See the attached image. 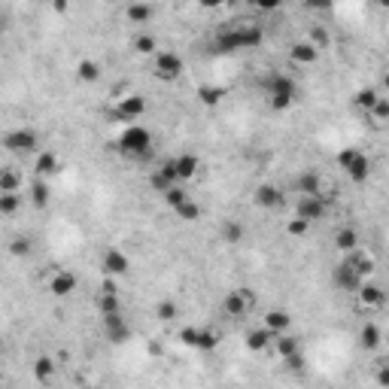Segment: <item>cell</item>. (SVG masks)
<instances>
[{"instance_id": "6da1fadb", "label": "cell", "mask_w": 389, "mask_h": 389, "mask_svg": "<svg viewBox=\"0 0 389 389\" xmlns=\"http://www.w3.org/2000/svg\"><path fill=\"white\" fill-rule=\"evenodd\" d=\"M265 43V30L256 21H231L219 28L213 37V55H238L247 49H258Z\"/></svg>"}, {"instance_id": "7a4b0ae2", "label": "cell", "mask_w": 389, "mask_h": 389, "mask_svg": "<svg viewBox=\"0 0 389 389\" xmlns=\"http://www.w3.org/2000/svg\"><path fill=\"white\" fill-rule=\"evenodd\" d=\"M262 91H265V101L274 113H286L292 110V104L298 101V82L292 79L283 70H271L262 76Z\"/></svg>"}, {"instance_id": "3957f363", "label": "cell", "mask_w": 389, "mask_h": 389, "mask_svg": "<svg viewBox=\"0 0 389 389\" xmlns=\"http://www.w3.org/2000/svg\"><path fill=\"white\" fill-rule=\"evenodd\" d=\"M155 149V140H152V131L137 122H128L125 128L116 137V152L122 158H131V162H146Z\"/></svg>"}, {"instance_id": "277c9868", "label": "cell", "mask_w": 389, "mask_h": 389, "mask_svg": "<svg viewBox=\"0 0 389 389\" xmlns=\"http://www.w3.org/2000/svg\"><path fill=\"white\" fill-rule=\"evenodd\" d=\"M152 73L162 82H177L180 76L186 73V61L173 49H158L155 55H152Z\"/></svg>"}, {"instance_id": "5b68a950", "label": "cell", "mask_w": 389, "mask_h": 389, "mask_svg": "<svg viewBox=\"0 0 389 389\" xmlns=\"http://www.w3.org/2000/svg\"><path fill=\"white\" fill-rule=\"evenodd\" d=\"M292 192L295 195H325V198H332V182L325 180L323 171H316V167H304V171L295 173Z\"/></svg>"}, {"instance_id": "8992f818", "label": "cell", "mask_w": 389, "mask_h": 389, "mask_svg": "<svg viewBox=\"0 0 389 389\" xmlns=\"http://www.w3.org/2000/svg\"><path fill=\"white\" fill-rule=\"evenodd\" d=\"M256 310V292L253 289H231L222 298V314L228 319H247Z\"/></svg>"}, {"instance_id": "52a82bcc", "label": "cell", "mask_w": 389, "mask_h": 389, "mask_svg": "<svg viewBox=\"0 0 389 389\" xmlns=\"http://www.w3.org/2000/svg\"><path fill=\"white\" fill-rule=\"evenodd\" d=\"M3 149L12 155H34L40 152V134L34 128H12L3 134Z\"/></svg>"}, {"instance_id": "ba28073f", "label": "cell", "mask_w": 389, "mask_h": 389, "mask_svg": "<svg viewBox=\"0 0 389 389\" xmlns=\"http://www.w3.org/2000/svg\"><path fill=\"white\" fill-rule=\"evenodd\" d=\"M295 216L307 219L310 225L329 216V198L325 195H298L295 198Z\"/></svg>"}, {"instance_id": "9c48e42d", "label": "cell", "mask_w": 389, "mask_h": 389, "mask_svg": "<svg viewBox=\"0 0 389 389\" xmlns=\"http://www.w3.org/2000/svg\"><path fill=\"white\" fill-rule=\"evenodd\" d=\"M180 341L192 350H201V353H213L219 347V332L207 329V325H189L180 332Z\"/></svg>"}, {"instance_id": "30bf717a", "label": "cell", "mask_w": 389, "mask_h": 389, "mask_svg": "<svg viewBox=\"0 0 389 389\" xmlns=\"http://www.w3.org/2000/svg\"><path fill=\"white\" fill-rule=\"evenodd\" d=\"M101 329H104V338L110 341V344H125V341H131V323H128L125 310H119V314H106L101 316Z\"/></svg>"}, {"instance_id": "8fae6325", "label": "cell", "mask_w": 389, "mask_h": 389, "mask_svg": "<svg viewBox=\"0 0 389 389\" xmlns=\"http://www.w3.org/2000/svg\"><path fill=\"white\" fill-rule=\"evenodd\" d=\"M332 283H334V289H338V292L356 295V292H359V286L365 283V280L359 277V274H356V268L347 262V258H341V262L332 268Z\"/></svg>"}, {"instance_id": "7c38bea8", "label": "cell", "mask_w": 389, "mask_h": 389, "mask_svg": "<svg viewBox=\"0 0 389 389\" xmlns=\"http://www.w3.org/2000/svg\"><path fill=\"white\" fill-rule=\"evenodd\" d=\"M116 277H106V283L101 286V292L95 295V310L97 316H106V314H119V310H125V304L119 298V289L113 283Z\"/></svg>"}, {"instance_id": "4fadbf2b", "label": "cell", "mask_w": 389, "mask_h": 389, "mask_svg": "<svg viewBox=\"0 0 389 389\" xmlns=\"http://www.w3.org/2000/svg\"><path fill=\"white\" fill-rule=\"evenodd\" d=\"M46 286H49V292L55 295V298H70L76 289H79V277L67 268H55L49 274V283Z\"/></svg>"}, {"instance_id": "5bb4252c", "label": "cell", "mask_w": 389, "mask_h": 389, "mask_svg": "<svg viewBox=\"0 0 389 389\" xmlns=\"http://www.w3.org/2000/svg\"><path fill=\"white\" fill-rule=\"evenodd\" d=\"M101 271L106 277H125L131 271V258H128V253H122L119 247H106L101 256Z\"/></svg>"}, {"instance_id": "9a60e30c", "label": "cell", "mask_w": 389, "mask_h": 389, "mask_svg": "<svg viewBox=\"0 0 389 389\" xmlns=\"http://www.w3.org/2000/svg\"><path fill=\"white\" fill-rule=\"evenodd\" d=\"M146 113H149V104H146V97L143 95H125L116 104V116L122 122H140Z\"/></svg>"}, {"instance_id": "2e32d148", "label": "cell", "mask_w": 389, "mask_h": 389, "mask_svg": "<svg viewBox=\"0 0 389 389\" xmlns=\"http://www.w3.org/2000/svg\"><path fill=\"white\" fill-rule=\"evenodd\" d=\"M253 201H256V207H262V210H280L286 204V195H283V189L274 186V182H262V186H256Z\"/></svg>"}, {"instance_id": "e0dca14e", "label": "cell", "mask_w": 389, "mask_h": 389, "mask_svg": "<svg viewBox=\"0 0 389 389\" xmlns=\"http://www.w3.org/2000/svg\"><path fill=\"white\" fill-rule=\"evenodd\" d=\"M125 19H128V25L146 28L149 21L155 19V6H152L149 0H131V3L125 6Z\"/></svg>"}, {"instance_id": "ac0fdd59", "label": "cell", "mask_w": 389, "mask_h": 389, "mask_svg": "<svg viewBox=\"0 0 389 389\" xmlns=\"http://www.w3.org/2000/svg\"><path fill=\"white\" fill-rule=\"evenodd\" d=\"M289 61L298 64V67H310V64H316L319 61V49L310 40H298V43L289 46Z\"/></svg>"}, {"instance_id": "d6986e66", "label": "cell", "mask_w": 389, "mask_h": 389, "mask_svg": "<svg viewBox=\"0 0 389 389\" xmlns=\"http://www.w3.org/2000/svg\"><path fill=\"white\" fill-rule=\"evenodd\" d=\"M356 301H359L362 307H368V310H377V307H383L386 292L377 283H368V280H365V283L359 286V292H356Z\"/></svg>"}, {"instance_id": "ffe728a7", "label": "cell", "mask_w": 389, "mask_h": 389, "mask_svg": "<svg viewBox=\"0 0 389 389\" xmlns=\"http://www.w3.org/2000/svg\"><path fill=\"white\" fill-rule=\"evenodd\" d=\"M274 338H277V334H274L268 325H258V329H249L247 332V350L249 353H265V350L268 347H274Z\"/></svg>"}, {"instance_id": "44dd1931", "label": "cell", "mask_w": 389, "mask_h": 389, "mask_svg": "<svg viewBox=\"0 0 389 389\" xmlns=\"http://www.w3.org/2000/svg\"><path fill=\"white\" fill-rule=\"evenodd\" d=\"M334 249H338V253H353V249H359V243H362V238H359V231H356L353 225H341L338 231H334Z\"/></svg>"}, {"instance_id": "7402d4cb", "label": "cell", "mask_w": 389, "mask_h": 389, "mask_svg": "<svg viewBox=\"0 0 389 389\" xmlns=\"http://www.w3.org/2000/svg\"><path fill=\"white\" fill-rule=\"evenodd\" d=\"M173 158H177L180 182H189V180H195L198 173H201V158H198L195 152H180V155H173Z\"/></svg>"}, {"instance_id": "603a6c76", "label": "cell", "mask_w": 389, "mask_h": 389, "mask_svg": "<svg viewBox=\"0 0 389 389\" xmlns=\"http://www.w3.org/2000/svg\"><path fill=\"white\" fill-rule=\"evenodd\" d=\"M344 258H347V262H350V265H353V268H356V274H359V277H362V280H368V277H371V274H374V268H377V262H374V256H371V253H365V249H362V247H359V249H353V253H347Z\"/></svg>"}, {"instance_id": "cb8c5ba5", "label": "cell", "mask_w": 389, "mask_h": 389, "mask_svg": "<svg viewBox=\"0 0 389 389\" xmlns=\"http://www.w3.org/2000/svg\"><path fill=\"white\" fill-rule=\"evenodd\" d=\"M58 167H61V162H58V155L52 149H43V152H37V162H34V177H55L58 173Z\"/></svg>"}, {"instance_id": "d4e9b609", "label": "cell", "mask_w": 389, "mask_h": 389, "mask_svg": "<svg viewBox=\"0 0 389 389\" xmlns=\"http://www.w3.org/2000/svg\"><path fill=\"white\" fill-rule=\"evenodd\" d=\"M344 173H347V177L353 180V182H365V180L371 177V158L365 155V152H356L353 162L344 167Z\"/></svg>"}, {"instance_id": "484cf974", "label": "cell", "mask_w": 389, "mask_h": 389, "mask_svg": "<svg viewBox=\"0 0 389 389\" xmlns=\"http://www.w3.org/2000/svg\"><path fill=\"white\" fill-rule=\"evenodd\" d=\"M28 195H30V204H34L37 210L49 207L52 189H49V182H46V177H34V182H30V189H28Z\"/></svg>"}, {"instance_id": "4316f807", "label": "cell", "mask_w": 389, "mask_h": 389, "mask_svg": "<svg viewBox=\"0 0 389 389\" xmlns=\"http://www.w3.org/2000/svg\"><path fill=\"white\" fill-rule=\"evenodd\" d=\"M265 325H268L274 334H283V332L292 329V314H289V310L274 307V310H268V316H265Z\"/></svg>"}, {"instance_id": "83f0119b", "label": "cell", "mask_w": 389, "mask_h": 389, "mask_svg": "<svg viewBox=\"0 0 389 389\" xmlns=\"http://www.w3.org/2000/svg\"><path fill=\"white\" fill-rule=\"evenodd\" d=\"M76 79L86 82V86L97 82V79H101V64H97L95 58H82V61H76Z\"/></svg>"}, {"instance_id": "f1b7e54d", "label": "cell", "mask_w": 389, "mask_h": 389, "mask_svg": "<svg viewBox=\"0 0 389 389\" xmlns=\"http://www.w3.org/2000/svg\"><path fill=\"white\" fill-rule=\"evenodd\" d=\"M359 344L362 350H380V344H383V332H380L377 323H365L359 329Z\"/></svg>"}, {"instance_id": "f546056e", "label": "cell", "mask_w": 389, "mask_h": 389, "mask_svg": "<svg viewBox=\"0 0 389 389\" xmlns=\"http://www.w3.org/2000/svg\"><path fill=\"white\" fill-rule=\"evenodd\" d=\"M274 350H277L280 359H286V356H292V353H301V341L295 338V334L283 332V334H277V338H274Z\"/></svg>"}, {"instance_id": "4dcf8cb0", "label": "cell", "mask_w": 389, "mask_h": 389, "mask_svg": "<svg viewBox=\"0 0 389 389\" xmlns=\"http://www.w3.org/2000/svg\"><path fill=\"white\" fill-rule=\"evenodd\" d=\"M219 238H222V243H240L247 238V228H243V222H238V219H225V222L219 225Z\"/></svg>"}, {"instance_id": "1f68e13d", "label": "cell", "mask_w": 389, "mask_h": 389, "mask_svg": "<svg viewBox=\"0 0 389 389\" xmlns=\"http://www.w3.org/2000/svg\"><path fill=\"white\" fill-rule=\"evenodd\" d=\"M34 380L40 386H49L52 380H55V362H52L49 356H40V359L34 362Z\"/></svg>"}, {"instance_id": "d6a6232c", "label": "cell", "mask_w": 389, "mask_h": 389, "mask_svg": "<svg viewBox=\"0 0 389 389\" xmlns=\"http://www.w3.org/2000/svg\"><path fill=\"white\" fill-rule=\"evenodd\" d=\"M380 97H383V95H380L377 88H371V86H368V88H359V91H356V95H353V104L359 106L362 113H371V110L377 106Z\"/></svg>"}, {"instance_id": "836d02e7", "label": "cell", "mask_w": 389, "mask_h": 389, "mask_svg": "<svg viewBox=\"0 0 389 389\" xmlns=\"http://www.w3.org/2000/svg\"><path fill=\"white\" fill-rule=\"evenodd\" d=\"M134 52L137 55H155L158 52V37L149 34V30H140V34L134 37Z\"/></svg>"}, {"instance_id": "e575fe53", "label": "cell", "mask_w": 389, "mask_h": 389, "mask_svg": "<svg viewBox=\"0 0 389 389\" xmlns=\"http://www.w3.org/2000/svg\"><path fill=\"white\" fill-rule=\"evenodd\" d=\"M162 201L167 204V207L171 210H177L180 204H186L189 201V192H186V186H182V182H173L171 189H167V192H162Z\"/></svg>"}, {"instance_id": "d590c367", "label": "cell", "mask_w": 389, "mask_h": 389, "mask_svg": "<svg viewBox=\"0 0 389 389\" xmlns=\"http://www.w3.org/2000/svg\"><path fill=\"white\" fill-rule=\"evenodd\" d=\"M177 316H180V304L173 298H162L155 304V319L158 323H173Z\"/></svg>"}, {"instance_id": "8d00e7d4", "label": "cell", "mask_w": 389, "mask_h": 389, "mask_svg": "<svg viewBox=\"0 0 389 389\" xmlns=\"http://www.w3.org/2000/svg\"><path fill=\"white\" fill-rule=\"evenodd\" d=\"M173 213H177V219H180V222H198L204 210H201V204L189 198V201H186V204H180V207L173 210Z\"/></svg>"}, {"instance_id": "74e56055", "label": "cell", "mask_w": 389, "mask_h": 389, "mask_svg": "<svg viewBox=\"0 0 389 389\" xmlns=\"http://www.w3.org/2000/svg\"><path fill=\"white\" fill-rule=\"evenodd\" d=\"M21 189V177L15 167H3L0 171V192H19Z\"/></svg>"}, {"instance_id": "f35d334b", "label": "cell", "mask_w": 389, "mask_h": 389, "mask_svg": "<svg viewBox=\"0 0 389 389\" xmlns=\"http://www.w3.org/2000/svg\"><path fill=\"white\" fill-rule=\"evenodd\" d=\"M198 97H201L207 106H216L225 97V88L222 86H201V88H198Z\"/></svg>"}, {"instance_id": "ab89813d", "label": "cell", "mask_w": 389, "mask_h": 389, "mask_svg": "<svg viewBox=\"0 0 389 389\" xmlns=\"http://www.w3.org/2000/svg\"><path fill=\"white\" fill-rule=\"evenodd\" d=\"M307 40L314 43L319 52H323V49H329L332 34H329V30H325V25H314V28H310V34H307Z\"/></svg>"}, {"instance_id": "60d3db41", "label": "cell", "mask_w": 389, "mask_h": 389, "mask_svg": "<svg viewBox=\"0 0 389 389\" xmlns=\"http://www.w3.org/2000/svg\"><path fill=\"white\" fill-rule=\"evenodd\" d=\"M10 253H12V256H19V258L30 256V253H34V240H30L28 234H21V238H12V243H10Z\"/></svg>"}, {"instance_id": "b9f144b4", "label": "cell", "mask_w": 389, "mask_h": 389, "mask_svg": "<svg viewBox=\"0 0 389 389\" xmlns=\"http://www.w3.org/2000/svg\"><path fill=\"white\" fill-rule=\"evenodd\" d=\"M19 204H21L19 192H0V213H3V216H12V213L19 210Z\"/></svg>"}, {"instance_id": "7bdbcfd3", "label": "cell", "mask_w": 389, "mask_h": 389, "mask_svg": "<svg viewBox=\"0 0 389 389\" xmlns=\"http://www.w3.org/2000/svg\"><path fill=\"white\" fill-rule=\"evenodd\" d=\"M368 116L374 119V125H386V122H389V97H380L377 106L368 113Z\"/></svg>"}, {"instance_id": "ee69618b", "label": "cell", "mask_w": 389, "mask_h": 389, "mask_svg": "<svg viewBox=\"0 0 389 389\" xmlns=\"http://www.w3.org/2000/svg\"><path fill=\"white\" fill-rule=\"evenodd\" d=\"M307 228H310V222H307V219H301V216H295V219H289V222H286V231L292 234V238H304V234H307Z\"/></svg>"}, {"instance_id": "f6af8a7d", "label": "cell", "mask_w": 389, "mask_h": 389, "mask_svg": "<svg viewBox=\"0 0 389 389\" xmlns=\"http://www.w3.org/2000/svg\"><path fill=\"white\" fill-rule=\"evenodd\" d=\"M283 3L286 0H253V6L256 10H262V12H277Z\"/></svg>"}, {"instance_id": "bcb514c9", "label": "cell", "mask_w": 389, "mask_h": 389, "mask_svg": "<svg viewBox=\"0 0 389 389\" xmlns=\"http://www.w3.org/2000/svg\"><path fill=\"white\" fill-rule=\"evenodd\" d=\"M356 152H359V149H353V146H347V149H341V152H338V155H334V162H338V167H341V171H344V167H347L350 162H353V155H356Z\"/></svg>"}, {"instance_id": "7dc6e473", "label": "cell", "mask_w": 389, "mask_h": 389, "mask_svg": "<svg viewBox=\"0 0 389 389\" xmlns=\"http://www.w3.org/2000/svg\"><path fill=\"white\" fill-rule=\"evenodd\" d=\"M283 365H286L289 371H301L304 368V356L301 353H292V356H286V359H283Z\"/></svg>"}, {"instance_id": "c3c4849f", "label": "cell", "mask_w": 389, "mask_h": 389, "mask_svg": "<svg viewBox=\"0 0 389 389\" xmlns=\"http://www.w3.org/2000/svg\"><path fill=\"white\" fill-rule=\"evenodd\" d=\"M307 10H319V12H325V10H332V0H307Z\"/></svg>"}, {"instance_id": "681fc988", "label": "cell", "mask_w": 389, "mask_h": 389, "mask_svg": "<svg viewBox=\"0 0 389 389\" xmlns=\"http://www.w3.org/2000/svg\"><path fill=\"white\" fill-rule=\"evenodd\" d=\"M374 380H377L380 386H389V365H380L377 374H374Z\"/></svg>"}, {"instance_id": "f907efd6", "label": "cell", "mask_w": 389, "mask_h": 389, "mask_svg": "<svg viewBox=\"0 0 389 389\" xmlns=\"http://www.w3.org/2000/svg\"><path fill=\"white\" fill-rule=\"evenodd\" d=\"M222 3H225V0H198V6H201V10H219Z\"/></svg>"}, {"instance_id": "816d5d0a", "label": "cell", "mask_w": 389, "mask_h": 389, "mask_svg": "<svg viewBox=\"0 0 389 389\" xmlns=\"http://www.w3.org/2000/svg\"><path fill=\"white\" fill-rule=\"evenodd\" d=\"M52 10H55V12H61V15H64L67 10H70V0H52Z\"/></svg>"}, {"instance_id": "f5cc1de1", "label": "cell", "mask_w": 389, "mask_h": 389, "mask_svg": "<svg viewBox=\"0 0 389 389\" xmlns=\"http://www.w3.org/2000/svg\"><path fill=\"white\" fill-rule=\"evenodd\" d=\"M380 82H383V88H386V91H389V70H386V73H383V79H380Z\"/></svg>"}, {"instance_id": "db71d44e", "label": "cell", "mask_w": 389, "mask_h": 389, "mask_svg": "<svg viewBox=\"0 0 389 389\" xmlns=\"http://www.w3.org/2000/svg\"><path fill=\"white\" fill-rule=\"evenodd\" d=\"M377 6L380 10H389V0H377Z\"/></svg>"}]
</instances>
